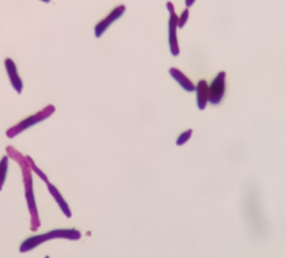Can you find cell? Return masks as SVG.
<instances>
[{"label": "cell", "instance_id": "1", "mask_svg": "<svg viewBox=\"0 0 286 258\" xmlns=\"http://www.w3.org/2000/svg\"><path fill=\"white\" fill-rule=\"evenodd\" d=\"M8 156L17 162L21 172H22L23 182H24L25 198L27 200V207L31 214V229L35 232L40 227L41 221L38 213L36 199L34 195V179H33L32 169L27 160V156L17 151L12 146L6 147Z\"/></svg>", "mask_w": 286, "mask_h": 258}, {"label": "cell", "instance_id": "2", "mask_svg": "<svg viewBox=\"0 0 286 258\" xmlns=\"http://www.w3.org/2000/svg\"><path fill=\"white\" fill-rule=\"evenodd\" d=\"M81 237V233L76 229H54V230L48 232L45 234L31 236L30 238L24 240L20 245V252L21 253L30 252L31 250L40 245L41 244H43L49 240H54V239H65V240L74 241V240H80Z\"/></svg>", "mask_w": 286, "mask_h": 258}, {"label": "cell", "instance_id": "3", "mask_svg": "<svg viewBox=\"0 0 286 258\" xmlns=\"http://www.w3.org/2000/svg\"><path fill=\"white\" fill-rule=\"evenodd\" d=\"M54 112H55V107L51 104L48 105L43 110L24 119L17 125H14L13 127L9 128V130L6 132L7 137L11 139L16 138L20 133L27 130L28 128L34 126L36 124L40 123L42 121L47 120L48 118H50L51 115L54 114Z\"/></svg>", "mask_w": 286, "mask_h": 258}, {"label": "cell", "instance_id": "4", "mask_svg": "<svg viewBox=\"0 0 286 258\" xmlns=\"http://www.w3.org/2000/svg\"><path fill=\"white\" fill-rule=\"evenodd\" d=\"M167 9L169 12L168 19V44L170 52L174 57L179 55L180 49L177 37V28H178V17L174 10V6L172 2H168L166 4Z\"/></svg>", "mask_w": 286, "mask_h": 258}, {"label": "cell", "instance_id": "5", "mask_svg": "<svg viewBox=\"0 0 286 258\" xmlns=\"http://www.w3.org/2000/svg\"><path fill=\"white\" fill-rule=\"evenodd\" d=\"M126 11V7L124 5H119L115 7L109 12L108 15L97 23L95 27V35L96 38L101 37L103 34L108 30L115 21L122 17Z\"/></svg>", "mask_w": 286, "mask_h": 258}, {"label": "cell", "instance_id": "6", "mask_svg": "<svg viewBox=\"0 0 286 258\" xmlns=\"http://www.w3.org/2000/svg\"><path fill=\"white\" fill-rule=\"evenodd\" d=\"M225 72H220L208 87V102L212 105H219L225 93Z\"/></svg>", "mask_w": 286, "mask_h": 258}, {"label": "cell", "instance_id": "7", "mask_svg": "<svg viewBox=\"0 0 286 258\" xmlns=\"http://www.w3.org/2000/svg\"><path fill=\"white\" fill-rule=\"evenodd\" d=\"M4 64H5V70H6L7 75L9 76L12 88L17 91V94L20 95L22 93L23 88H24V83H23L21 78L19 76L16 63L12 58L9 57L5 60Z\"/></svg>", "mask_w": 286, "mask_h": 258}, {"label": "cell", "instance_id": "8", "mask_svg": "<svg viewBox=\"0 0 286 258\" xmlns=\"http://www.w3.org/2000/svg\"><path fill=\"white\" fill-rule=\"evenodd\" d=\"M46 185H47L48 190L50 192V194L52 196V197L54 198V200H55L65 216L68 218H71L72 213L70 208H69L66 200L64 199L61 192L58 190V188L55 186L53 185L50 181L46 183Z\"/></svg>", "mask_w": 286, "mask_h": 258}, {"label": "cell", "instance_id": "9", "mask_svg": "<svg viewBox=\"0 0 286 258\" xmlns=\"http://www.w3.org/2000/svg\"><path fill=\"white\" fill-rule=\"evenodd\" d=\"M169 73L171 77L175 81L178 82L180 86H181V88H183L185 91H188V92H193V91H196V86H194V84L179 69L174 68H171L169 69Z\"/></svg>", "mask_w": 286, "mask_h": 258}, {"label": "cell", "instance_id": "10", "mask_svg": "<svg viewBox=\"0 0 286 258\" xmlns=\"http://www.w3.org/2000/svg\"><path fill=\"white\" fill-rule=\"evenodd\" d=\"M197 106L200 110H204L208 102V86L205 80H200L196 87Z\"/></svg>", "mask_w": 286, "mask_h": 258}, {"label": "cell", "instance_id": "11", "mask_svg": "<svg viewBox=\"0 0 286 258\" xmlns=\"http://www.w3.org/2000/svg\"><path fill=\"white\" fill-rule=\"evenodd\" d=\"M8 169H9V156L5 155L0 160V191L2 190L6 180Z\"/></svg>", "mask_w": 286, "mask_h": 258}, {"label": "cell", "instance_id": "12", "mask_svg": "<svg viewBox=\"0 0 286 258\" xmlns=\"http://www.w3.org/2000/svg\"><path fill=\"white\" fill-rule=\"evenodd\" d=\"M27 159L29 162L30 166H31V169H32L33 172H35L38 176H39V178L42 180V181H44L45 183L49 182V178H48L47 175L45 174L44 172L43 171L41 170L40 169L37 167L36 166V163L34 162V161L33 160L32 158L29 155H27Z\"/></svg>", "mask_w": 286, "mask_h": 258}, {"label": "cell", "instance_id": "13", "mask_svg": "<svg viewBox=\"0 0 286 258\" xmlns=\"http://www.w3.org/2000/svg\"><path fill=\"white\" fill-rule=\"evenodd\" d=\"M192 134H193V130L192 129H189V130L186 131V132H183V133L180 135L178 138L176 140V144L178 146H182L186 143L188 140H190L191 138Z\"/></svg>", "mask_w": 286, "mask_h": 258}, {"label": "cell", "instance_id": "14", "mask_svg": "<svg viewBox=\"0 0 286 258\" xmlns=\"http://www.w3.org/2000/svg\"><path fill=\"white\" fill-rule=\"evenodd\" d=\"M189 16H190V12H189L188 9H185V10L181 13V16L178 17V28L182 29L185 25H186L188 18H189Z\"/></svg>", "mask_w": 286, "mask_h": 258}, {"label": "cell", "instance_id": "15", "mask_svg": "<svg viewBox=\"0 0 286 258\" xmlns=\"http://www.w3.org/2000/svg\"><path fill=\"white\" fill-rule=\"evenodd\" d=\"M196 2V0H185V5L186 7H191Z\"/></svg>", "mask_w": 286, "mask_h": 258}, {"label": "cell", "instance_id": "16", "mask_svg": "<svg viewBox=\"0 0 286 258\" xmlns=\"http://www.w3.org/2000/svg\"><path fill=\"white\" fill-rule=\"evenodd\" d=\"M41 2H44V3H50L51 2V0H40Z\"/></svg>", "mask_w": 286, "mask_h": 258}, {"label": "cell", "instance_id": "17", "mask_svg": "<svg viewBox=\"0 0 286 258\" xmlns=\"http://www.w3.org/2000/svg\"><path fill=\"white\" fill-rule=\"evenodd\" d=\"M50 258L49 256H46V258Z\"/></svg>", "mask_w": 286, "mask_h": 258}]
</instances>
